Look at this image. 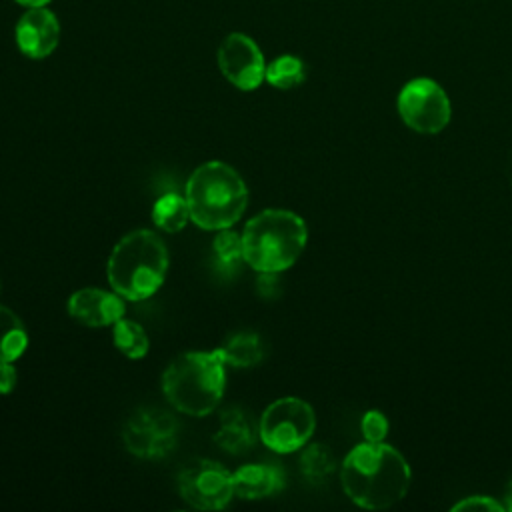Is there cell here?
Masks as SVG:
<instances>
[{
    "label": "cell",
    "mask_w": 512,
    "mask_h": 512,
    "mask_svg": "<svg viewBox=\"0 0 512 512\" xmlns=\"http://www.w3.org/2000/svg\"><path fill=\"white\" fill-rule=\"evenodd\" d=\"M412 472L406 458L384 442L356 444L340 466L344 494L360 508L384 510L400 502L410 488Z\"/></svg>",
    "instance_id": "cell-1"
},
{
    "label": "cell",
    "mask_w": 512,
    "mask_h": 512,
    "mask_svg": "<svg viewBox=\"0 0 512 512\" xmlns=\"http://www.w3.org/2000/svg\"><path fill=\"white\" fill-rule=\"evenodd\" d=\"M190 220L204 230H222L236 224L248 206V188L242 176L226 162L200 164L186 182Z\"/></svg>",
    "instance_id": "cell-2"
},
{
    "label": "cell",
    "mask_w": 512,
    "mask_h": 512,
    "mask_svg": "<svg viewBox=\"0 0 512 512\" xmlns=\"http://www.w3.org/2000/svg\"><path fill=\"white\" fill-rule=\"evenodd\" d=\"M168 248L152 230H132L112 248L106 264L108 282L122 298H150L168 272Z\"/></svg>",
    "instance_id": "cell-3"
},
{
    "label": "cell",
    "mask_w": 512,
    "mask_h": 512,
    "mask_svg": "<svg viewBox=\"0 0 512 512\" xmlns=\"http://www.w3.org/2000/svg\"><path fill=\"white\" fill-rule=\"evenodd\" d=\"M222 350L184 352L176 356L162 374V392L168 402L188 416L210 414L224 394Z\"/></svg>",
    "instance_id": "cell-4"
},
{
    "label": "cell",
    "mask_w": 512,
    "mask_h": 512,
    "mask_svg": "<svg viewBox=\"0 0 512 512\" xmlns=\"http://www.w3.org/2000/svg\"><path fill=\"white\" fill-rule=\"evenodd\" d=\"M306 222L282 208H268L242 230L244 262L256 272H284L290 268L306 248Z\"/></svg>",
    "instance_id": "cell-5"
},
{
    "label": "cell",
    "mask_w": 512,
    "mask_h": 512,
    "mask_svg": "<svg viewBox=\"0 0 512 512\" xmlns=\"http://www.w3.org/2000/svg\"><path fill=\"white\" fill-rule=\"evenodd\" d=\"M316 428L312 406L296 396H284L266 406L260 416L258 436L266 448L290 454L308 444Z\"/></svg>",
    "instance_id": "cell-6"
},
{
    "label": "cell",
    "mask_w": 512,
    "mask_h": 512,
    "mask_svg": "<svg viewBox=\"0 0 512 512\" xmlns=\"http://www.w3.org/2000/svg\"><path fill=\"white\" fill-rule=\"evenodd\" d=\"M402 122L418 134H438L452 118V104L444 88L432 78L408 80L396 98Z\"/></svg>",
    "instance_id": "cell-7"
},
{
    "label": "cell",
    "mask_w": 512,
    "mask_h": 512,
    "mask_svg": "<svg viewBox=\"0 0 512 512\" xmlns=\"http://www.w3.org/2000/svg\"><path fill=\"white\" fill-rule=\"evenodd\" d=\"M178 424L160 408H138L122 428V440L130 454L144 460H158L176 446Z\"/></svg>",
    "instance_id": "cell-8"
},
{
    "label": "cell",
    "mask_w": 512,
    "mask_h": 512,
    "mask_svg": "<svg viewBox=\"0 0 512 512\" xmlns=\"http://www.w3.org/2000/svg\"><path fill=\"white\" fill-rule=\"evenodd\" d=\"M180 496L198 510H220L234 494L232 474L214 460H194L178 474Z\"/></svg>",
    "instance_id": "cell-9"
},
{
    "label": "cell",
    "mask_w": 512,
    "mask_h": 512,
    "mask_svg": "<svg viewBox=\"0 0 512 512\" xmlns=\"http://www.w3.org/2000/svg\"><path fill=\"white\" fill-rule=\"evenodd\" d=\"M216 60L224 78L240 90H256L264 82V56L258 44L242 32H232L220 42Z\"/></svg>",
    "instance_id": "cell-10"
},
{
    "label": "cell",
    "mask_w": 512,
    "mask_h": 512,
    "mask_svg": "<svg viewBox=\"0 0 512 512\" xmlns=\"http://www.w3.org/2000/svg\"><path fill=\"white\" fill-rule=\"evenodd\" d=\"M14 38L18 50L34 60L50 56L60 40V22L46 6L28 8L16 22Z\"/></svg>",
    "instance_id": "cell-11"
},
{
    "label": "cell",
    "mask_w": 512,
    "mask_h": 512,
    "mask_svg": "<svg viewBox=\"0 0 512 512\" xmlns=\"http://www.w3.org/2000/svg\"><path fill=\"white\" fill-rule=\"evenodd\" d=\"M68 314L84 326H114L124 318V300L118 292L100 288H80L68 298Z\"/></svg>",
    "instance_id": "cell-12"
},
{
    "label": "cell",
    "mask_w": 512,
    "mask_h": 512,
    "mask_svg": "<svg viewBox=\"0 0 512 512\" xmlns=\"http://www.w3.org/2000/svg\"><path fill=\"white\" fill-rule=\"evenodd\" d=\"M234 494L244 500H260L284 488V472L274 464H244L232 474Z\"/></svg>",
    "instance_id": "cell-13"
},
{
    "label": "cell",
    "mask_w": 512,
    "mask_h": 512,
    "mask_svg": "<svg viewBox=\"0 0 512 512\" xmlns=\"http://www.w3.org/2000/svg\"><path fill=\"white\" fill-rule=\"evenodd\" d=\"M214 442L228 454H244L254 446L256 432L248 416L240 408H228L220 416V426L214 434Z\"/></svg>",
    "instance_id": "cell-14"
},
{
    "label": "cell",
    "mask_w": 512,
    "mask_h": 512,
    "mask_svg": "<svg viewBox=\"0 0 512 512\" xmlns=\"http://www.w3.org/2000/svg\"><path fill=\"white\" fill-rule=\"evenodd\" d=\"M28 348V332L8 306L0 304V362L18 360Z\"/></svg>",
    "instance_id": "cell-15"
},
{
    "label": "cell",
    "mask_w": 512,
    "mask_h": 512,
    "mask_svg": "<svg viewBox=\"0 0 512 512\" xmlns=\"http://www.w3.org/2000/svg\"><path fill=\"white\" fill-rule=\"evenodd\" d=\"M220 350L224 362L236 368L256 366L264 358V346L256 332H238L230 336Z\"/></svg>",
    "instance_id": "cell-16"
},
{
    "label": "cell",
    "mask_w": 512,
    "mask_h": 512,
    "mask_svg": "<svg viewBox=\"0 0 512 512\" xmlns=\"http://www.w3.org/2000/svg\"><path fill=\"white\" fill-rule=\"evenodd\" d=\"M190 220V210L186 196L180 194H164L154 202L152 222L164 232H180Z\"/></svg>",
    "instance_id": "cell-17"
},
{
    "label": "cell",
    "mask_w": 512,
    "mask_h": 512,
    "mask_svg": "<svg viewBox=\"0 0 512 512\" xmlns=\"http://www.w3.org/2000/svg\"><path fill=\"white\" fill-rule=\"evenodd\" d=\"M112 342L116 350L130 360L144 358L150 348L146 330L138 322L124 320V318L112 326Z\"/></svg>",
    "instance_id": "cell-18"
},
{
    "label": "cell",
    "mask_w": 512,
    "mask_h": 512,
    "mask_svg": "<svg viewBox=\"0 0 512 512\" xmlns=\"http://www.w3.org/2000/svg\"><path fill=\"white\" fill-rule=\"evenodd\" d=\"M306 78V66L298 56L292 54H282L274 58L270 64H266L264 80L280 90H290L296 88L304 82Z\"/></svg>",
    "instance_id": "cell-19"
},
{
    "label": "cell",
    "mask_w": 512,
    "mask_h": 512,
    "mask_svg": "<svg viewBox=\"0 0 512 512\" xmlns=\"http://www.w3.org/2000/svg\"><path fill=\"white\" fill-rule=\"evenodd\" d=\"M212 252L216 258V264L226 270V272H234L238 268V264L244 260V250H242V234L230 230V228H222L218 230L214 244H212Z\"/></svg>",
    "instance_id": "cell-20"
},
{
    "label": "cell",
    "mask_w": 512,
    "mask_h": 512,
    "mask_svg": "<svg viewBox=\"0 0 512 512\" xmlns=\"http://www.w3.org/2000/svg\"><path fill=\"white\" fill-rule=\"evenodd\" d=\"M302 474L312 482H322L334 470V456L326 444H310L300 456Z\"/></svg>",
    "instance_id": "cell-21"
},
{
    "label": "cell",
    "mask_w": 512,
    "mask_h": 512,
    "mask_svg": "<svg viewBox=\"0 0 512 512\" xmlns=\"http://www.w3.org/2000/svg\"><path fill=\"white\" fill-rule=\"evenodd\" d=\"M388 428H390L388 418L380 410H368L362 416L360 430H362L364 440H368V442H384V438L388 434Z\"/></svg>",
    "instance_id": "cell-22"
},
{
    "label": "cell",
    "mask_w": 512,
    "mask_h": 512,
    "mask_svg": "<svg viewBox=\"0 0 512 512\" xmlns=\"http://www.w3.org/2000/svg\"><path fill=\"white\" fill-rule=\"evenodd\" d=\"M454 512L460 510H486V512H504V504L496 502L492 496H468L452 506Z\"/></svg>",
    "instance_id": "cell-23"
},
{
    "label": "cell",
    "mask_w": 512,
    "mask_h": 512,
    "mask_svg": "<svg viewBox=\"0 0 512 512\" xmlns=\"http://www.w3.org/2000/svg\"><path fill=\"white\" fill-rule=\"evenodd\" d=\"M18 372L14 362H0V394H10L16 388Z\"/></svg>",
    "instance_id": "cell-24"
},
{
    "label": "cell",
    "mask_w": 512,
    "mask_h": 512,
    "mask_svg": "<svg viewBox=\"0 0 512 512\" xmlns=\"http://www.w3.org/2000/svg\"><path fill=\"white\" fill-rule=\"evenodd\" d=\"M504 510L512 512V480L508 482V486H506V492H504Z\"/></svg>",
    "instance_id": "cell-25"
},
{
    "label": "cell",
    "mask_w": 512,
    "mask_h": 512,
    "mask_svg": "<svg viewBox=\"0 0 512 512\" xmlns=\"http://www.w3.org/2000/svg\"><path fill=\"white\" fill-rule=\"evenodd\" d=\"M18 4H22V6H26V8H34V6H46L48 2H52V0H16Z\"/></svg>",
    "instance_id": "cell-26"
},
{
    "label": "cell",
    "mask_w": 512,
    "mask_h": 512,
    "mask_svg": "<svg viewBox=\"0 0 512 512\" xmlns=\"http://www.w3.org/2000/svg\"><path fill=\"white\" fill-rule=\"evenodd\" d=\"M508 178H510V184H512V152H510V158H508Z\"/></svg>",
    "instance_id": "cell-27"
}]
</instances>
